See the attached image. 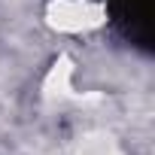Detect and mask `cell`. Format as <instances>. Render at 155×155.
Masks as SVG:
<instances>
[{
    "instance_id": "obj_1",
    "label": "cell",
    "mask_w": 155,
    "mask_h": 155,
    "mask_svg": "<svg viewBox=\"0 0 155 155\" xmlns=\"http://www.w3.org/2000/svg\"><path fill=\"white\" fill-rule=\"evenodd\" d=\"M107 12L125 43H131L140 52H152L155 0H107Z\"/></svg>"
}]
</instances>
